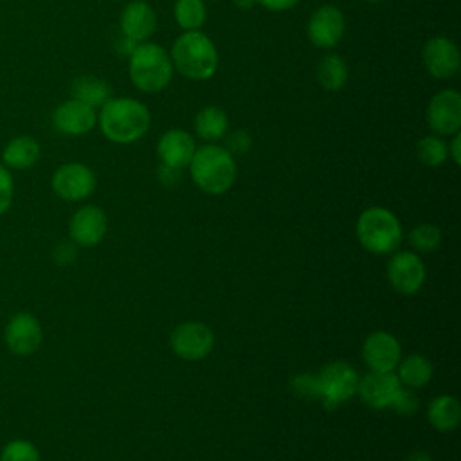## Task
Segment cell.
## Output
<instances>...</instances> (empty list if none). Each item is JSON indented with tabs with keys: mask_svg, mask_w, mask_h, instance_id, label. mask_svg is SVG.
Wrapping results in <instances>:
<instances>
[{
	"mask_svg": "<svg viewBox=\"0 0 461 461\" xmlns=\"http://www.w3.org/2000/svg\"><path fill=\"white\" fill-rule=\"evenodd\" d=\"M194 139L180 128H173L162 133V137L157 142V155L162 160L164 166L184 169L189 166L193 155H194Z\"/></svg>",
	"mask_w": 461,
	"mask_h": 461,
	"instance_id": "d6986e66",
	"label": "cell"
},
{
	"mask_svg": "<svg viewBox=\"0 0 461 461\" xmlns=\"http://www.w3.org/2000/svg\"><path fill=\"white\" fill-rule=\"evenodd\" d=\"M157 29V14L144 0H131L121 13L122 36L133 43L146 41Z\"/></svg>",
	"mask_w": 461,
	"mask_h": 461,
	"instance_id": "ac0fdd59",
	"label": "cell"
},
{
	"mask_svg": "<svg viewBox=\"0 0 461 461\" xmlns=\"http://www.w3.org/2000/svg\"><path fill=\"white\" fill-rule=\"evenodd\" d=\"M173 77L169 54L157 43H139L130 54V79L148 94L164 90Z\"/></svg>",
	"mask_w": 461,
	"mask_h": 461,
	"instance_id": "5b68a950",
	"label": "cell"
},
{
	"mask_svg": "<svg viewBox=\"0 0 461 461\" xmlns=\"http://www.w3.org/2000/svg\"><path fill=\"white\" fill-rule=\"evenodd\" d=\"M250 144H252L250 135H249L245 130H236V131H232V133L227 137V146H225V148H227L229 153H238V155H241V153H247V151H249Z\"/></svg>",
	"mask_w": 461,
	"mask_h": 461,
	"instance_id": "d6a6232c",
	"label": "cell"
},
{
	"mask_svg": "<svg viewBox=\"0 0 461 461\" xmlns=\"http://www.w3.org/2000/svg\"><path fill=\"white\" fill-rule=\"evenodd\" d=\"M362 357L369 371H394L402 358V346L393 333L378 330L364 339Z\"/></svg>",
	"mask_w": 461,
	"mask_h": 461,
	"instance_id": "7c38bea8",
	"label": "cell"
},
{
	"mask_svg": "<svg viewBox=\"0 0 461 461\" xmlns=\"http://www.w3.org/2000/svg\"><path fill=\"white\" fill-rule=\"evenodd\" d=\"M97 122L95 108L77 101L68 99L63 101L54 112H52V124L58 131L65 135H83L88 133Z\"/></svg>",
	"mask_w": 461,
	"mask_h": 461,
	"instance_id": "e0dca14e",
	"label": "cell"
},
{
	"mask_svg": "<svg viewBox=\"0 0 461 461\" xmlns=\"http://www.w3.org/2000/svg\"><path fill=\"white\" fill-rule=\"evenodd\" d=\"M0 461H40V452L27 439H11L0 452Z\"/></svg>",
	"mask_w": 461,
	"mask_h": 461,
	"instance_id": "f1b7e54d",
	"label": "cell"
},
{
	"mask_svg": "<svg viewBox=\"0 0 461 461\" xmlns=\"http://www.w3.org/2000/svg\"><path fill=\"white\" fill-rule=\"evenodd\" d=\"M308 40L319 49L335 47L346 31L344 14L335 5H322L312 13L308 20Z\"/></svg>",
	"mask_w": 461,
	"mask_h": 461,
	"instance_id": "4fadbf2b",
	"label": "cell"
},
{
	"mask_svg": "<svg viewBox=\"0 0 461 461\" xmlns=\"http://www.w3.org/2000/svg\"><path fill=\"white\" fill-rule=\"evenodd\" d=\"M4 340L13 355L29 357L36 353L43 340V330L40 326V321L29 312L14 313L5 324Z\"/></svg>",
	"mask_w": 461,
	"mask_h": 461,
	"instance_id": "8fae6325",
	"label": "cell"
},
{
	"mask_svg": "<svg viewBox=\"0 0 461 461\" xmlns=\"http://www.w3.org/2000/svg\"><path fill=\"white\" fill-rule=\"evenodd\" d=\"M400 385L402 384L393 371H369L358 378L357 394L371 409H385L391 407Z\"/></svg>",
	"mask_w": 461,
	"mask_h": 461,
	"instance_id": "2e32d148",
	"label": "cell"
},
{
	"mask_svg": "<svg viewBox=\"0 0 461 461\" xmlns=\"http://www.w3.org/2000/svg\"><path fill=\"white\" fill-rule=\"evenodd\" d=\"M256 4L263 5V7H265V9H268V11L279 13V11L292 9L294 5H297V4H299V0H256Z\"/></svg>",
	"mask_w": 461,
	"mask_h": 461,
	"instance_id": "836d02e7",
	"label": "cell"
},
{
	"mask_svg": "<svg viewBox=\"0 0 461 461\" xmlns=\"http://www.w3.org/2000/svg\"><path fill=\"white\" fill-rule=\"evenodd\" d=\"M459 49L445 36L430 38L423 47V65L438 79H448L459 70Z\"/></svg>",
	"mask_w": 461,
	"mask_h": 461,
	"instance_id": "9a60e30c",
	"label": "cell"
},
{
	"mask_svg": "<svg viewBox=\"0 0 461 461\" xmlns=\"http://www.w3.org/2000/svg\"><path fill=\"white\" fill-rule=\"evenodd\" d=\"M229 128V117L223 108L220 106H205L194 117V130L196 135L203 140L216 142L218 139L225 137Z\"/></svg>",
	"mask_w": 461,
	"mask_h": 461,
	"instance_id": "603a6c76",
	"label": "cell"
},
{
	"mask_svg": "<svg viewBox=\"0 0 461 461\" xmlns=\"http://www.w3.org/2000/svg\"><path fill=\"white\" fill-rule=\"evenodd\" d=\"M173 16L184 31H198L207 16L203 0H175Z\"/></svg>",
	"mask_w": 461,
	"mask_h": 461,
	"instance_id": "484cf974",
	"label": "cell"
},
{
	"mask_svg": "<svg viewBox=\"0 0 461 461\" xmlns=\"http://www.w3.org/2000/svg\"><path fill=\"white\" fill-rule=\"evenodd\" d=\"M427 124L438 135H456L461 128V94L452 88L438 92L425 112Z\"/></svg>",
	"mask_w": 461,
	"mask_h": 461,
	"instance_id": "30bf717a",
	"label": "cell"
},
{
	"mask_svg": "<svg viewBox=\"0 0 461 461\" xmlns=\"http://www.w3.org/2000/svg\"><path fill=\"white\" fill-rule=\"evenodd\" d=\"M234 4L240 9H250L256 4V0H234Z\"/></svg>",
	"mask_w": 461,
	"mask_h": 461,
	"instance_id": "f35d334b",
	"label": "cell"
},
{
	"mask_svg": "<svg viewBox=\"0 0 461 461\" xmlns=\"http://www.w3.org/2000/svg\"><path fill=\"white\" fill-rule=\"evenodd\" d=\"M13 193H14V184L9 169L0 164V216L7 212V209L13 203Z\"/></svg>",
	"mask_w": 461,
	"mask_h": 461,
	"instance_id": "1f68e13d",
	"label": "cell"
},
{
	"mask_svg": "<svg viewBox=\"0 0 461 461\" xmlns=\"http://www.w3.org/2000/svg\"><path fill=\"white\" fill-rule=\"evenodd\" d=\"M108 229L106 214L97 205L79 207L68 221V236L76 245L95 247L103 241Z\"/></svg>",
	"mask_w": 461,
	"mask_h": 461,
	"instance_id": "5bb4252c",
	"label": "cell"
},
{
	"mask_svg": "<svg viewBox=\"0 0 461 461\" xmlns=\"http://www.w3.org/2000/svg\"><path fill=\"white\" fill-rule=\"evenodd\" d=\"M194 185L207 194H223L236 180V162L225 146L203 144L194 149L189 162Z\"/></svg>",
	"mask_w": 461,
	"mask_h": 461,
	"instance_id": "7a4b0ae2",
	"label": "cell"
},
{
	"mask_svg": "<svg viewBox=\"0 0 461 461\" xmlns=\"http://www.w3.org/2000/svg\"><path fill=\"white\" fill-rule=\"evenodd\" d=\"M416 155H418L420 162H423L425 166L436 167L447 160L448 149H447V144L443 139H439L436 135H425L416 144Z\"/></svg>",
	"mask_w": 461,
	"mask_h": 461,
	"instance_id": "4316f807",
	"label": "cell"
},
{
	"mask_svg": "<svg viewBox=\"0 0 461 461\" xmlns=\"http://www.w3.org/2000/svg\"><path fill=\"white\" fill-rule=\"evenodd\" d=\"M158 178L166 184V185H171V184H176L178 178H180V169H175V167H169V166H164L160 167L158 171Z\"/></svg>",
	"mask_w": 461,
	"mask_h": 461,
	"instance_id": "d590c367",
	"label": "cell"
},
{
	"mask_svg": "<svg viewBox=\"0 0 461 461\" xmlns=\"http://www.w3.org/2000/svg\"><path fill=\"white\" fill-rule=\"evenodd\" d=\"M454 139H452V142H450V146H447V149H448V153H450V157H452V160L459 166L461 164V153H459V146H461V135L459 133H456V135H452Z\"/></svg>",
	"mask_w": 461,
	"mask_h": 461,
	"instance_id": "8d00e7d4",
	"label": "cell"
},
{
	"mask_svg": "<svg viewBox=\"0 0 461 461\" xmlns=\"http://www.w3.org/2000/svg\"><path fill=\"white\" fill-rule=\"evenodd\" d=\"M317 79L324 90L337 92L348 81V67L339 54H326L317 65Z\"/></svg>",
	"mask_w": 461,
	"mask_h": 461,
	"instance_id": "d4e9b609",
	"label": "cell"
},
{
	"mask_svg": "<svg viewBox=\"0 0 461 461\" xmlns=\"http://www.w3.org/2000/svg\"><path fill=\"white\" fill-rule=\"evenodd\" d=\"M103 135L117 144L139 140L149 128V110L131 97H110L97 115Z\"/></svg>",
	"mask_w": 461,
	"mask_h": 461,
	"instance_id": "6da1fadb",
	"label": "cell"
},
{
	"mask_svg": "<svg viewBox=\"0 0 461 461\" xmlns=\"http://www.w3.org/2000/svg\"><path fill=\"white\" fill-rule=\"evenodd\" d=\"M407 461H432V457L427 450H416L407 457Z\"/></svg>",
	"mask_w": 461,
	"mask_h": 461,
	"instance_id": "74e56055",
	"label": "cell"
},
{
	"mask_svg": "<svg viewBox=\"0 0 461 461\" xmlns=\"http://www.w3.org/2000/svg\"><path fill=\"white\" fill-rule=\"evenodd\" d=\"M366 2H369V4H378V2H382V0H366Z\"/></svg>",
	"mask_w": 461,
	"mask_h": 461,
	"instance_id": "ab89813d",
	"label": "cell"
},
{
	"mask_svg": "<svg viewBox=\"0 0 461 461\" xmlns=\"http://www.w3.org/2000/svg\"><path fill=\"white\" fill-rule=\"evenodd\" d=\"M358 378V373L348 362L335 360L326 364L317 375L319 400L326 409L333 411L357 394Z\"/></svg>",
	"mask_w": 461,
	"mask_h": 461,
	"instance_id": "8992f818",
	"label": "cell"
},
{
	"mask_svg": "<svg viewBox=\"0 0 461 461\" xmlns=\"http://www.w3.org/2000/svg\"><path fill=\"white\" fill-rule=\"evenodd\" d=\"M94 171L81 162H67L59 166L50 180L52 191L67 202H79L88 198L95 189Z\"/></svg>",
	"mask_w": 461,
	"mask_h": 461,
	"instance_id": "ba28073f",
	"label": "cell"
},
{
	"mask_svg": "<svg viewBox=\"0 0 461 461\" xmlns=\"http://www.w3.org/2000/svg\"><path fill=\"white\" fill-rule=\"evenodd\" d=\"M441 241V232L436 225L420 223L409 232V243L414 252H432Z\"/></svg>",
	"mask_w": 461,
	"mask_h": 461,
	"instance_id": "83f0119b",
	"label": "cell"
},
{
	"mask_svg": "<svg viewBox=\"0 0 461 461\" xmlns=\"http://www.w3.org/2000/svg\"><path fill=\"white\" fill-rule=\"evenodd\" d=\"M214 333L212 330L200 321H185L180 322L169 337V346L173 353L189 362H196L205 358L214 348Z\"/></svg>",
	"mask_w": 461,
	"mask_h": 461,
	"instance_id": "52a82bcc",
	"label": "cell"
},
{
	"mask_svg": "<svg viewBox=\"0 0 461 461\" xmlns=\"http://www.w3.org/2000/svg\"><path fill=\"white\" fill-rule=\"evenodd\" d=\"M387 279L402 295H414L425 283V265L418 252L394 250L387 263Z\"/></svg>",
	"mask_w": 461,
	"mask_h": 461,
	"instance_id": "9c48e42d",
	"label": "cell"
},
{
	"mask_svg": "<svg viewBox=\"0 0 461 461\" xmlns=\"http://www.w3.org/2000/svg\"><path fill=\"white\" fill-rule=\"evenodd\" d=\"M434 373L432 362L420 353H411L405 358H400L396 366V376L402 385L411 389L425 387Z\"/></svg>",
	"mask_w": 461,
	"mask_h": 461,
	"instance_id": "7402d4cb",
	"label": "cell"
},
{
	"mask_svg": "<svg viewBox=\"0 0 461 461\" xmlns=\"http://www.w3.org/2000/svg\"><path fill=\"white\" fill-rule=\"evenodd\" d=\"M40 158V144L29 135L11 139L2 151V164L7 169H29Z\"/></svg>",
	"mask_w": 461,
	"mask_h": 461,
	"instance_id": "ffe728a7",
	"label": "cell"
},
{
	"mask_svg": "<svg viewBox=\"0 0 461 461\" xmlns=\"http://www.w3.org/2000/svg\"><path fill=\"white\" fill-rule=\"evenodd\" d=\"M427 420L432 429L439 432H450L457 429L461 421V403L452 394L436 396L427 407Z\"/></svg>",
	"mask_w": 461,
	"mask_h": 461,
	"instance_id": "44dd1931",
	"label": "cell"
},
{
	"mask_svg": "<svg viewBox=\"0 0 461 461\" xmlns=\"http://www.w3.org/2000/svg\"><path fill=\"white\" fill-rule=\"evenodd\" d=\"M391 407L400 414V416H412L418 407H420V400L418 396L414 394V391L411 387H405V385H400V389L396 391L393 402H391Z\"/></svg>",
	"mask_w": 461,
	"mask_h": 461,
	"instance_id": "f546056e",
	"label": "cell"
},
{
	"mask_svg": "<svg viewBox=\"0 0 461 461\" xmlns=\"http://www.w3.org/2000/svg\"><path fill=\"white\" fill-rule=\"evenodd\" d=\"M292 389L301 398H317L319 400V389H317V375H297L292 378Z\"/></svg>",
	"mask_w": 461,
	"mask_h": 461,
	"instance_id": "4dcf8cb0",
	"label": "cell"
},
{
	"mask_svg": "<svg viewBox=\"0 0 461 461\" xmlns=\"http://www.w3.org/2000/svg\"><path fill=\"white\" fill-rule=\"evenodd\" d=\"M357 240L371 254H393L398 250L403 230L400 220L385 207H367L357 220Z\"/></svg>",
	"mask_w": 461,
	"mask_h": 461,
	"instance_id": "277c9868",
	"label": "cell"
},
{
	"mask_svg": "<svg viewBox=\"0 0 461 461\" xmlns=\"http://www.w3.org/2000/svg\"><path fill=\"white\" fill-rule=\"evenodd\" d=\"M169 58L176 72L193 81L212 77L218 67V50L200 31H184L173 43Z\"/></svg>",
	"mask_w": 461,
	"mask_h": 461,
	"instance_id": "3957f363",
	"label": "cell"
},
{
	"mask_svg": "<svg viewBox=\"0 0 461 461\" xmlns=\"http://www.w3.org/2000/svg\"><path fill=\"white\" fill-rule=\"evenodd\" d=\"M70 92H72V99H77L92 108L103 106L112 97L110 85L104 79L95 76H81L74 79Z\"/></svg>",
	"mask_w": 461,
	"mask_h": 461,
	"instance_id": "cb8c5ba5",
	"label": "cell"
},
{
	"mask_svg": "<svg viewBox=\"0 0 461 461\" xmlns=\"http://www.w3.org/2000/svg\"><path fill=\"white\" fill-rule=\"evenodd\" d=\"M76 258V249L68 243H61L56 250H54V259L59 263V265H68L70 261H74Z\"/></svg>",
	"mask_w": 461,
	"mask_h": 461,
	"instance_id": "e575fe53",
	"label": "cell"
}]
</instances>
